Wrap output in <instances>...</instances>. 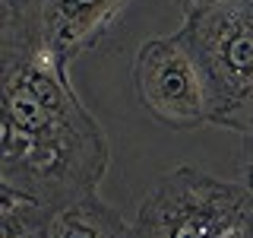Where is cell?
Listing matches in <instances>:
<instances>
[{
    "label": "cell",
    "instance_id": "obj_1",
    "mask_svg": "<svg viewBox=\"0 0 253 238\" xmlns=\"http://www.w3.org/2000/svg\"><path fill=\"white\" fill-rule=\"evenodd\" d=\"M111 165L101 124L16 10H0V184L54 210L98 194Z\"/></svg>",
    "mask_w": 253,
    "mask_h": 238
},
{
    "label": "cell",
    "instance_id": "obj_2",
    "mask_svg": "<svg viewBox=\"0 0 253 238\" xmlns=\"http://www.w3.org/2000/svg\"><path fill=\"white\" fill-rule=\"evenodd\" d=\"M136 238H253V190L200 169H171L136 213Z\"/></svg>",
    "mask_w": 253,
    "mask_h": 238
},
{
    "label": "cell",
    "instance_id": "obj_3",
    "mask_svg": "<svg viewBox=\"0 0 253 238\" xmlns=\"http://www.w3.org/2000/svg\"><path fill=\"white\" fill-rule=\"evenodd\" d=\"M209 89V124L253 133V0L209 10L177 32Z\"/></svg>",
    "mask_w": 253,
    "mask_h": 238
},
{
    "label": "cell",
    "instance_id": "obj_4",
    "mask_svg": "<svg viewBox=\"0 0 253 238\" xmlns=\"http://www.w3.org/2000/svg\"><path fill=\"white\" fill-rule=\"evenodd\" d=\"M133 92L139 105L171 130L209 124V89L180 35H162L139 45L133 58Z\"/></svg>",
    "mask_w": 253,
    "mask_h": 238
},
{
    "label": "cell",
    "instance_id": "obj_5",
    "mask_svg": "<svg viewBox=\"0 0 253 238\" xmlns=\"http://www.w3.org/2000/svg\"><path fill=\"white\" fill-rule=\"evenodd\" d=\"M133 3L136 0H0L3 10H16L29 22L42 48L67 73L76 58L105 42Z\"/></svg>",
    "mask_w": 253,
    "mask_h": 238
},
{
    "label": "cell",
    "instance_id": "obj_6",
    "mask_svg": "<svg viewBox=\"0 0 253 238\" xmlns=\"http://www.w3.org/2000/svg\"><path fill=\"white\" fill-rule=\"evenodd\" d=\"M47 238H136V229L95 194L54 210Z\"/></svg>",
    "mask_w": 253,
    "mask_h": 238
},
{
    "label": "cell",
    "instance_id": "obj_7",
    "mask_svg": "<svg viewBox=\"0 0 253 238\" xmlns=\"http://www.w3.org/2000/svg\"><path fill=\"white\" fill-rule=\"evenodd\" d=\"M54 206L0 184V238H47Z\"/></svg>",
    "mask_w": 253,
    "mask_h": 238
},
{
    "label": "cell",
    "instance_id": "obj_8",
    "mask_svg": "<svg viewBox=\"0 0 253 238\" xmlns=\"http://www.w3.org/2000/svg\"><path fill=\"white\" fill-rule=\"evenodd\" d=\"M174 3L180 10V22H190V19H196V16H203L209 10H218V6L231 3V0H174Z\"/></svg>",
    "mask_w": 253,
    "mask_h": 238
},
{
    "label": "cell",
    "instance_id": "obj_9",
    "mask_svg": "<svg viewBox=\"0 0 253 238\" xmlns=\"http://www.w3.org/2000/svg\"><path fill=\"white\" fill-rule=\"evenodd\" d=\"M241 175H244V184L253 190V133L244 137V159H241Z\"/></svg>",
    "mask_w": 253,
    "mask_h": 238
}]
</instances>
